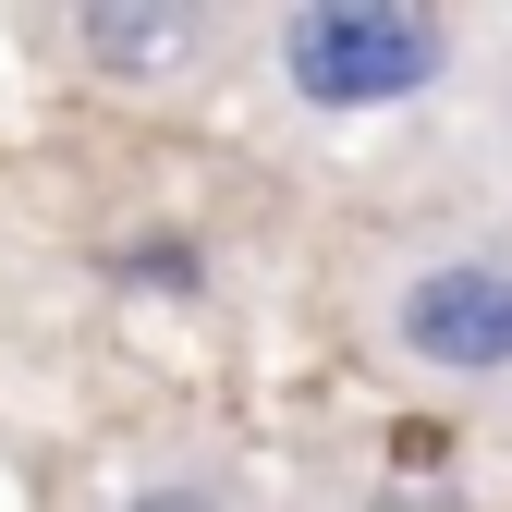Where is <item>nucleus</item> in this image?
Instances as JSON below:
<instances>
[{"label":"nucleus","instance_id":"nucleus-2","mask_svg":"<svg viewBox=\"0 0 512 512\" xmlns=\"http://www.w3.org/2000/svg\"><path fill=\"white\" fill-rule=\"evenodd\" d=\"M391 330L415 366H452V378H500L512 366V256H439V269L403 281Z\"/></svg>","mask_w":512,"mask_h":512},{"label":"nucleus","instance_id":"nucleus-3","mask_svg":"<svg viewBox=\"0 0 512 512\" xmlns=\"http://www.w3.org/2000/svg\"><path fill=\"white\" fill-rule=\"evenodd\" d=\"M208 25L196 13H86V49L110 61V74H159V61H183Z\"/></svg>","mask_w":512,"mask_h":512},{"label":"nucleus","instance_id":"nucleus-1","mask_svg":"<svg viewBox=\"0 0 512 512\" xmlns=\"http://www.w3.org/2000/svg\"><path fill=\"white\" fill-rule=\"evenodd\" d=\"M439 61H452V25L415 0H317L281 25V86L305 110H403L439 86Z\"/></svg>","mask_w":512,"mask_h":512}]
</instances>
